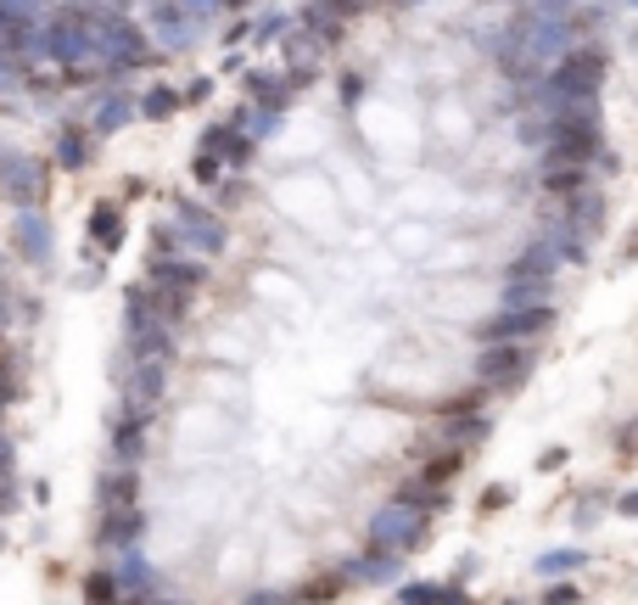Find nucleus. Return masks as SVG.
<instances>
[{
  "label": "nucleus",
  "instance_id": "a19ab883",
  "mask_svg": "<svg viewBox=\"0 0 638 605\" xmlns=\"http://www.w3.org/2000/svg\"><path fill=\"white\" fill-rule=\"evenodd\" d=\"M224 7H247V0H224Z\"/></svg>",
  "mask_w": 638,
  "mask_h": 605
},
{
  "label": "nucleus",
  "instance_id": "f03ea898",
  "mask_svg": "<svg viewBox=\"0 0 638 605\" xmlns=\"http://www.w3.org/2000/svg\"><path fill=\"white\" fill-rule=\"evenodd\" d=\"M550 281H555V241H537L504 270V298L510 303H550Z\"/></svg>",
  "mask_w": 638,
  "mask_h": 605
},
{
  "label": "nucleus",
  "instance_id": "f257e3e1",
  "mask_svg": "<svg viewBox=\"0 0 638 605\" xmlns=\"http://www.w3.org/2000/svg\"><path fill=\"white\" fill-rule=\"evenodd\" d=\"M599 84H605V51H566L561 67L543 79V107L561 113V107H583L599 96Z\"/></svg>",
  "mask_w": 638,
  "mask_h": 605
},
{
  "label": "nucleus",
  "instance_id": "f3484780",
  "mask_svg": "<svg viewBox=\"0 0 638 605\" xmlns=\"http://www.w3.org/2000/svg\"><path fill=\"white\" fill-rule=\"evenodd\" d=\"M84 163H90V140H84V129H62V135H56V168L79 175Z\"/></svg>",
  "mask_w": 638,
  "mask_h": 605
},
{
  "label": "nucleus",
  "instance_id": "c85d7f7f",
  "mask_svg": "<svg viewBox=\"0 0 638 605\" xmlns=\"http://www.w3.org/2000/svg\"><path fill=\"white\" fill-rule=\"evenodd\" d=\"M129 113H135V107H129L124 96H113V102H102V113H96V129H102V135H107V129H124V124H129Z\"/></svg>",
  "mask_w": 638,
  "mask_h": 605
},
{
  "label": "nucleus",
  "instance_id": "39448f33",
  "mask_svg": "<svg viewBox=\"0 0 638 605\" xmlns=\"http://www.w3.org/2000/svg\"><path fill=\"white\" fill-rule=\"evenodd\" d=\"M550 303H510L504 314H493L488 325H482V342H526V336H537V331H550Z\"/></svg>",
  "mask_w": 638,
  "mask_h": 605
},
{
  "label": "nucleus",
  "instance_id": "b1692460",
  "mask_svg": "<svg viewBox=\"0 0 638 605\" xmlns=\"http://www.w3.org/2000/svg\"><path fill=\"white\" fill-rule=\"evenodd\" d=\"M252 96H258L263 107L281 113V107L292 102V79H263V73H258V79H252Z\"/></svg>",
  "mask_w": 638,
  "mask_h": 605
},
{
  "label": "nucleus",
  "instance_id": "c9c22d12",
  "mask_svg": "<svg viewBox=\"0 0 638 605\" xmlns=\"http://www.w3.org/2000/svg\"><path fill=\"white\" fill-rule=\"evenodd\" d=\"M208 96H213V79H197V84H191V96H186V102H208Z\"/></svg>",
  "mask_w": 638,
  "mask_h": 605
},
{
  "label": "nucleus",
  "instance_id": "423d86ee",
  "mask_svg": "<svg viewBox=\"0 0 638 605\" xmlns=\"http://www.w3.org/2000/svg\"><path fill=\"white\" fill-rule=\"evenodd\" d=\"M90 40H96V29H90L79 12H62V18H51V23L40 29V51L56 56V62H79V56H90Z\"/></svg>",
  "mask_w": 638,
  "mask_h": 605
},
{
  "label": "nucleus",
  "instance_id": "bb28decb",
  "mask_svg": "<svg viewBox=\"0 0 638 605\" xmlns=\"http://www.w3.org/2000/svg\"><path fill=\"white\" fill-rule=\"evenodd\" d=\"M219 168H224V152H219V146H202L197 163H191V175H197L202 186H213V180H219Z\"/></svg>",
  "mask_w": 638,
  "mask_h": 605
},
{
  "label": "nucleus",
  "instance_id": "cd10ccee",
  "mask_svg": "<svg viewBox=\"0 0 638 605\" xmlns=\"http://www.w3.org/2000/svg\"><path fill=\"white\" fill-rule=\"evenodd\" d=\"M314 45H320L314 34H297V40H286V56H292V73H297V79L314 67Z\"/></svg>",
  "mask_w": 638,
  "mask_h": 605
},
{
  "label": "nucleus",
  "instance_id": "4c0bfd02",
  "mask_svg": "<svg viewBox=\"0 0 638 605\" xmlns=\"http://www.w3.org/2000/svg\"><path fill=\"white\" fill-rule=\"evenodd\" d=\"M537 12H543V18H561V12H566V0H537Z\"/></svg>",
  "mask_w": 638,
  "mask_h": 605
},
{
  "label": "nucleus",
  "instance_id": "aec40b11",
  "mask_svg": "<svg viewBox=\"0 0 638 605\" xmlns=\"http://www.w3.org/2000/svg\"><path fill=\"white\" fill-rule=\"evenodd\" d=\"M460 466H466V455H460V449H442L437 460H426L420 482H426V488H442V482H453V477H460Z\"/></svg>",
  "mask_w": 638,
  "mask_h": 605
},
{
  "label": "nucleus",
  "instance_id": "2eb2a0df",
  "mask_svg": "<svg viewBox=\"0 0 638 605\" xmlns=\"http://www.w3.org/2000/svg\"><path fill=\"white\" fill-rule=\"evenodd\" d=\"M588 186V168L583 163H555V168H543V191H555V197H577Z\"/></svg>",
  "mask_w": 638,
  "mask_h": 605
},
{
  "label": "nucleus",
  "instance_id": "4be33fe9",
  "mask_svg": "<svg viewBox=\"0 0 638 605\" xmlns=\"http://www.w3.org/2000/svg\"><path fill=\"white\" fill-rule=\"evenodd\" d=\"M303 23H308V34H314L320 45H336V40H342V18H336L331 7H320V0L308 7V18H303Z\"/></svg>",
  "mask_w": 638,
  "mask_h": 605
},
{
  "label": "nucleus",
  "instance_id": "2f4dec72",
  "mask_svg": "<svg viewBox=\"0 0 638 605\" xmlns=\"http://www.w3.org/2000/svg\"><path fill=\"white\" fill-rule=\"evenodd\" d=\"M342 583H347V572H342V577H325V583H308L303 599H331V594H342Z\"/></svg>",
  "mask_w": 638,
  "mask_h": 605
},
{
  "label": "nucleus",
  "instance_id": "a211bd4d",
  "mask_svg": "<svg viewBox=\"0 0 638 605\" xmlns=\"http://www.w3.org/2000/svg\"><path fill=\"white\" fill-rule=\"evenodd\" d=\"M140 482L129 477V471H113L107 482H102V510H124V504H140V493H135Z\"/></svg>",
  "mask_w": 638,
  "mask_h": 605
},
{
  "label": "nucleus",
  "instance_id": "a878e982",
  "mask_svg": "<svg viewBox=\"0 0 638 605\" xmlns=\"http://www.w3.org/2000/svg\"><path fill=\"white\" fill-rule=\"evenodd\" d=\"M577 566H588L583 550H550V555L537 561V572H550V577H555V572H577Z\"/></svg>",
  "mask_w": 638,
  "mask_h": 605
},
{
  "label": "nucleus",
  "instance_id": "473e14b6",
  "mask_svg": "<svg viewBox=\"0 0 638 605\" xmlns=\"http://www.w3.org/2000/svg\"><path fill=\"white\" fill-rule=\"evenodd\" d=\"M281 34H286V18H281V12H275V18H263V23H258V40H263V45H275Z\"/></svg>",
  "mask_w": 638,
  "mask_h": 605
},
{
  "label": "nucleus",
  "instance_id": "4468645a",
  "mask_svg": "<svg viewBox=\"0 0 638 605\" xmlns=\"http://www.w3.org/2000/svg\"><path fill=\"white\" fill-rule=\"evenodd\" d=\"M393 572H398V550H376L370 544V555L347 566V583H387Z\"/></svg>",
  "mask_w": 638,
  "mask_h": 605
},
{
  "label": "nucleus",
  "instance_id": "9d476101",
  "mask_svg": "<svg viewBox=\"0 0 638 605\" xmlns=\"http://www.w3.org/2000/svg\"><path fill=\"white\" fill-rule=\"evenodd\" d=\"M135 533H146V515H140V504H124V510H102V544H113V550H129L135 544Z\"/></svg>",
  "mask_w": 638,
  "mask_h": 605
},
{
  "label": "nucleus",
  "instance_id": "20e7f679",
  "mask_svg": "<svg viewBox=\"0 0 638 605\" xmlns=\"http://www.w3.org/2000/svg\"><path fill=\"white\" fill-rule=\"evenodd\" d=\"M477 376H482V387L515 393L532 376V348H526V342H488L482 359H477Z\"/></svg>",
  "mask_w": 638,
  "mask_h": 605
},
{
  "label": "nucleus",
  "instance_id": "412c9836",
  "mask_svg": "<svg viewBox=\"0 0 638 605\" xmlns=\"http://www.w3.org/2000/svg\"><path fill=\"white\" fill-rule=\"evenodd\" d=\"M398 599H404V605H460L466 594H460V588H431V583H409V588H398Z\"/></svg>",
  "mask_w": 638,
  "mask_h": 605
},
{
  "label": "nucleus",
  "instance_id": "5701e85b",
  "mask_svg": "<svg viewBox=\"0 0 638 605\" xmlns=\"http://www.w3.org/2000/svg\"><path fill=\"white\" fill-rule=\"evenodd\" d=\"M118 594H151V566H146L140 555H129V561L118 566Z\"/></svg>",
  "mask_w": 638,
  "mask_h": 605
},
{
  "label": "nucleus",
  "instance_id": "f8f14e48",
  "mask_svg": "<svg viewBox=\"0 0 638 605\" xmlns=\"http://www.w3.org/2000/svg\"><path fill=\"white\" fill-rule=\"evenodd\" d=\"M18 252L29 258V264H45V258H51V230H45V219L34 213V208H23V219H18Z\"/></svg>",
  "mask_w": 638,
  "mask_h": 605
},
{
  "label": "nucleus",
  "instance_id": "9b49d317",
  "mask_svg": "<svg viewBox=\"0 0 638 605\" xmlns=\"http://www.w3.org/2000/svg\"><path fill=\"white\" fill-rule=\"evenodd\" d=\"M163 387H168V359H140V371H135V382H129V409H151L157 398H163Z\"/></svg>",
  "mask_w": 638,
  "mask_h": 605
},
{
  "label": "nucleus",
  "instance_id": "6e6552de",
  "mask_svg": "<svg viewBox=\"0 0 638 605\" xmlns=\"http://www.w3.org/2000/svg\"><path fill=\"white\" fill-rule=\"evenodd\" d=\"M90 51H96V62H107V67H140L146 62V45H140V34L124 18H113L107 29H96Z\"/></svg>",
  "mask_w": 638,
  "mask_h": 605
},
{
  "label": "nucleus",
  "instance_id": "ea45409f",
  "mask_svg": "<svg viewBox=\"0 0 638 605\" xmlns=\"http://www.w3.org/2000/svg\"><path fill=\"white\" fill-rule=\"evenodd\" d=\"M621 515H638V493H621Z\"/></svg>",
  "mask_w": 638,
  "mask_h": 605
},
{
  "label": "nucleus",
  "instance_id": "f704fd0d",
  "mask_svg": "<svg viewBox=\"0 0 638 605\" xmlns=\"http://www.w3.org/2000/svg\"><path fill=\"white\" fill-rule=\"evenodd\" d=\"M320 7H331L336 18H347V12H358V7H364V0H320Z\"/></svg>",
  "mask_w": 638,
  "mask_h": 605
},
{
  "label": "nucleus",
  "instance_id": "1a4fd4ad",
  "mask_svg": "<svg viewBox=\"0 0 638 605\" xmlns=\"http://www.w3.org/2000/svg\"><path fill=\"white\" fill-rule=\"evenodd\" d=\"M174 230H179V241L186 247H197V252H224V225L208 213V208H179V219H174Z\"/></svg>",
  "mask_w": 638,
  "mask_h": 605
},
{
  "label": "nucleus",
  "instance_id": "e433bc0d",
  "mask_svg": "<svg viewBox=\"0 0 638 605\" xmlns=\"http://www.w3.org/2000/svg\"><path fill=\"white\" fill-rule=\"evenodd\" d=\"M499 504H510V488H493V493L482 499V510H499Z\"/></svg>",
  "mask_w": 638,
  "mask_h": 605
},
{
  "label": "nucleus",
  "instance_id": "c756f323",
  "mask_svg": "<svg viewBox=\"0 0 638 605\" xmlns=\"http://www.w3.org/2000/svg\"><path fill=\"white\" fill-rule=\"evenodd\" d=\"M118 594V572H90L84 577V599H113Z\"/></svg>",
  "mask_w": 638,
  "mask_h": 605
},
{
  "label": "nucleus",
  "instance_id": "72a5a7b5",
  "mask_svg": "<svg viewBox=\"0 0 638 605\" xmlns=\"http://www.w3.org/2000/svg\"><path fill=\"white\" fill-rule=\"evenodd\" d=\"M572 599H577L572 583H555V588H550V605H572Z\"/></svg>",
  "mask_w": 638,
  "mask_h": 605
},
{
  "label": "nucleus",
  "instance_id": "dca6fc26",
  "mask_svg": "<svg viewBox=\"0 0 638 605\" xmlns=\"http://www.w3.org/2000/svg\"><path fill=\"white\" fill-rule=\"evenodd\" d=\"M488 438V415L482 409H453L448 415V444H482Z\"/></svg>",
  "mask_w": 638,
  "mask_h": 605
},
{
  "label": "nucleus",
  "instance_id": "79ce46f5",
  "mask_svg": "<svg viewBox=\"0 0 638 605\" xmlns=\"http://www.w3.org/2000/svg\"><path fill=\"white\" fill-rule=\"evenodd\" d=\"M197 7H213V0H197Z\"/></svg>",
  "mask_w": 638,
  "mask_h": 605
},
{
  "label": "nucleus",
  "instance_id": "58836bf2",
  "mask_svg": "<svg viewBox=\"0 0 638 605\" xmlns=\"http://www.w3.org/2000/svg\"><path fill=\"white\" fill-rule=\"evenodd\" d=\"M621 455H638V426H627V431H621Z\"/></svg>",
  "mask_w": 638,
  "mask_h": 605
},
{
  "label": "nucleus",
  "instance_id": "ddd939ff",
  "mask_svg": "<svg viewBox=\"0 0 638 605\" xmlns=\"http://www.w3.org/2000/svg\"><path fill=\"white\" fill-rule=\"evenodd\" d=\"M90 241H96V247H124V213L113 208V202H96V208H90Z\"/></svg>",
  "mask_w": 638,
  "mask_h": 605
},
{
  "label": "nucleus",
  "instance_id": "0eeeda50",
  "mask_svg": "<svg viewBox=\"0 0 638 605\" xmlns=\"http://www.w3.org/2000/svg\"><path fill=\"white\" fill-rule=\"evenodd\" d=\"M45 168L34 163V157H18V152H7L0 157V191H7L18 208H34L40 197H45Z\"/></svg>",
  "mask_w": 638,
  "mask_h": 605
},
{
  "label": "nucleus",
  "instance_id": "7c9ffc66",
  "mask_svg": "<svg viewBox=\"0 0 638 605\" xmlns=\"http://www.w3.org/2000/svg\"><path fill=\"white\" fill-rule=\"evenodd\" d=\"M23 23H29V0H0V34H7V29L18 34Z\"/></svg>",
  "mask_w": 638,
  "mask_h": 605
},
{
  "label": "nucleus",
  "instance_id": "393cba45",
  "mask_svg": "<svg viewBox=\"0 0 638 605\" xmlns=\"http://www.w3.org/2000/svg\"><path fill=\"white\" fill-rule=\"evenodd\" d=\"M179 102H186V96L168 91V84H157V91H146L140 113H146V118H174V113H179Z\"/></svg>",
  "mask_w": 638,
  "mask_h": 605
},
{
  "label": "nucleus",
  "instance_id": "6ab92c4d",
  "mask_svg": "<svg viewBox=\"0 0 638 605\" xmlns=\"http://www.w3.org/2000/svg\"><path fill=\"white\" fill-rule=\"evenodd\" d=\"M113 449H118V460H135L140 449H146V415L135 409L124 426H118V438H113Z\"/></svg>",
  "mask_w": 638,
  "mask_h": 605
},
{
  "label": "nucleus",
  "instance_id": "7ed1b4c3",
  "mask_svg": "<svg viewBox=\"0 0 638 605\" xmlns=\"http://www.w3.org/2000/svg\"><path fill=\"white\" fill-rule=\"evenodd\" d=\"M426 515L431 510H420V504H409V499H393V504H381L376 515H370V544L376 550H420V539H426Z\"/></svg>",
  "mask_w": 638,
  "mask_h": 605
}]
</instances>
